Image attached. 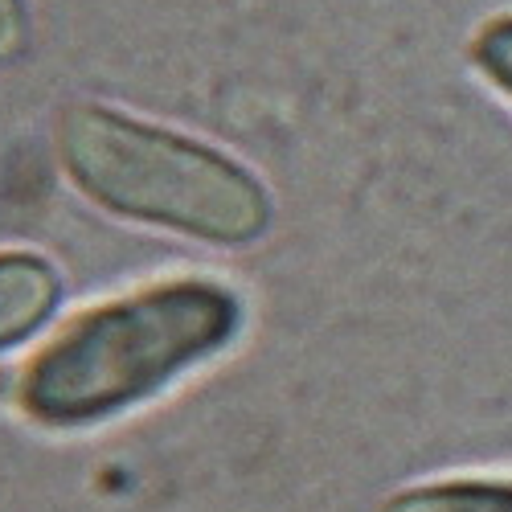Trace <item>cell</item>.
<instances>
[{"label":"cell","mask_w":512,"mask_h":512,"mask_svg":"<svg viewBox=\"0 0 512 512\" xmlns=\"http://www.w3.org/2000/svg\"><path fill=\"white\" fill-rule=\"evenodd\" d=\"M66 177L95 205L213 246H246L271 226V193L226 152L103 103L58 115Z\"/></svg>","instance_id":"7a4b0ae2"},{"label":"cell","mask_w":512,"mask_h":512,"mask_svg":"<svg viewBox=\"0 0 512 512\" xmlns=\"http://www.w3.org/2000/svg\"><path fill=\"white\" fill-rule=\"evenodd\" d=\"M62 300V279L54 263L29 250L0 254V353L21 345L54 316Z\"/></svg>","instance_id":"3957f363"},{"label":"cell","mask_w":512,"mask_h":512,"mask_svg":"<svg viewBox=\"0 0 512 512\" xmlns=\"http://www.w3.org/2000/svg\"><path fill=\"white\" fill-rule=\"evenodd\" d=\"M238 295L209 279L144 287L78 316L21 377V406L50 426H87L164 390L238 332Z\"/></svg>","instance_id":"6da1fadb"},{"label":"cell","mask_w":512,"mask_h":512,"mask_svg":"<svg viewBox=\"0 0 512 512\" xmlns=\"http://www.w3.org/2000/svg\"><path fill=\"white\" fill-rule=\"evenodd\" d=\"M29 29L25 0H0V66H13L29 50Z\"/></svg>","instance_id":"8992f818"},{"label":"cell","mask_w":512,"mask_h":512,"mask_svg":"<svg viewBox=\"0 0 512 512\" xmlns=\"http://www.w3.org/2000/svg\"><path fill=\"white\" fill-rule=\"evenodd\" d=\"M381 512H512V480H439L398 492Z\"/></svg>","instance_id":"277c9868"},{"label":"cell","mask_w":512,"mask_h":512,"mask_svg":"<svg viewBox=\"0 0 512 512\" xmlns=\"http://www.w3.org/2000/svg\"><path fill=\"white\" fill-rule=\"evenodd\" d=\"M467 58L500 95L512 99V13L484 21L472 37V46H467Z\"/></svg>","instance_id":"5b68a950"}]
</instances>
